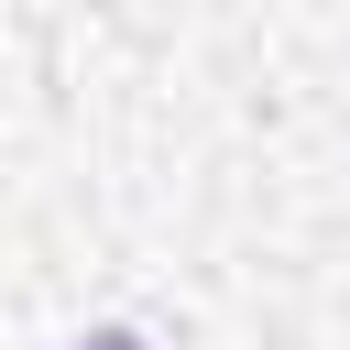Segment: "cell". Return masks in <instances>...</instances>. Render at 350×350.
<instances>
[{"mask_svg":"<svg viewBox=\"0 0 350 350\" xmlns=\"http://www.w3.org/2000/svg\"><path fill=\"white\" fill-rule=\"evenodd\" d=\"M66 350H142L131 328H88V339H66Z\"/></svg>","mask_w":350,"mask_h":350,"instance_id":"1","label":"cell"}]
</instances>
